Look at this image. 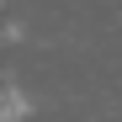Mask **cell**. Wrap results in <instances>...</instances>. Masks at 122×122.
<instances>
[{
    "mask_svg": "<svg viewBox=\"0 0 122 122\" xmlns=\"http://www.w3.org/2000/svg\"><path fill=\"white\" fill-rule=\"evenodd\" d=\"M21 112H27V96L21 90H5V122H16Z\"/></svg>",
    "mask_w": 122,
    "mask_h": 122,
    "instance_id": "6da1fadb",
    "label": "cell"
}]
</instances>
